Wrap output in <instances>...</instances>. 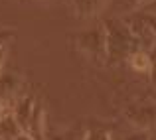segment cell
I'll list each match as a JSON object with an SVG mask.
<instances>
[{
	"label": "cell",
	"mask_w": 156,
	"mask_h": 140,
	"mask_svg": "<svg viewBox=\"0 0 156 140\" xmlns=\"http://www.w3.org/2000/svg\"><path fill=\"white\" fill-rule=\"evenodd\" d=\"M121 140H150V134L148 132H130L126 136H122Z\"/></svg>",
	"instance_id": "8"
},
{
	"label": "cell",
	"mask_w": 156,
	"mask_h": 140,
	"mask_svg": "<svg viewBox=\"0 0 156 140\" xmlns=\"http://www.w3.org/2000/svg\"><path fill=\"white\" fill-rule=\"evenodd\" d=\"M150 140H156V134H154V136H150Z\"/></svg>",
	"instance_id": "11"
},
{
	"label": "cell",
	"mask_w": 156,
	"mask_h": 140,
	"mask_svg": "<svg viewBox=\"0 0 156 140\" xmlns=\"http://www.w3.org/2000/svg\"><path fill=\"white\" fill-rule=\"evenodd\" d=\"M14 140H34V138H32V136H30V134H26V132H22V134H18V136H16Z\"/></svg>",
	"instance_id": "10"
},
{
	"label": "cell",
	"mask_w": 156,
	"mask_h": 140,
	"mask_svg": "<svg viewBox=\"0 0 156 140\" xmlns=\"http://www.w3.org/2000/svg\"><path fill=\"white\" fill-rule=\"evenodd\" d=\"M85 140H113V138H111V134L105 132V130H91V132H87Z\"/></svg>",
	"instance_id": "7"
},
{
	"label": "cell",
	"mask_w": 156,
	"mask_h": 140,
	"mask_svg": "<svg viewBox=\"0 0 156 140\" xmlns=\"http://www.w3.org/2000/svg\"><path fill=\"white\" fill-rule=\"evenodd\" d=\"M129 59H130V65H133L136 71H150V67H152V63H150V55L144 53V51H134Z\"/></svg>",
	"instance_id": "6"
},
{
	"label": "cell",
	"mask_w": 156,
	"mask_h": 140,
	"mask_svg": "<svg viewBox=\"0 0 156 140\" xmlns=\"http://www.w3.org/2000/svg\"><path fill=\"white\" fill-rule=\"evenodd\" d=\"M79 44H81V49L91 55L99 57V55H105V30H89V32H83L79 34Z\"/></svg>",
	"instance_id": "2"
},
{
	"label": "cell",
	"mask_w": 156,
	"mask_h": 140,
	"mask_svg": "<svg viewBox=\"0 0 156 140\" xmlns=\"http://www.w3.org/2000/svg\"><path fill=\"white\" fill-rule=\"evenodd\" d=\"M103 30H105V51L111 59H125V57H130L134 51H138V46L126 24L107 22Z\"/></svg>",
	"instance_id": "1"
},
{
	"label": "cell",
	"mask_w": 156,
	"mask_h": 140,
	"mask_svg": "<svg viewBox=\"0 0 156 140\" xmlns=\"http://www.w3.org/2000/svg\"><path fill=\"white\" fill-rule=\"evenodd\" d=\"M150 2H152V0H129V4L133 8H146Z\"/></svg>",
	"instance_id": "9"
},
{
	"label": "cell",
	"mask_w": 156,
	"mask_h": 140,
	"mask_svg": "<svg viewBox=\"0 0 156 140\" xmlns=\"http://www.w3.org/2000/svg\"><path fill=\"white\" fill-rule=\"evenodd\" d=\"M34 99L32 97H24L18 101V105H16V109L12 110V117H14V121L18 122V126L22 128V132H26L28 130V124H30V118H32V113H34Z\"/></svg>",
	"instance_id": "3"
},
{
	"label": "cell",
	"mask_w": 156,
	"mask_h": 140,
	"mask_svg": "<svg viewBox=\"0 0 156 140\" xmlns=\"http://www.w3.org/2000/svg\"><path fill=\"white\" fill-rule=\"evenodd\" d=\"M0 114H2V113H0Z\"/></svg>",
	"instance_id": "12"
},
{
	"label": "cell",
	"mask_w": 156,
	"mask_h": 140,
	"mask_svg": "<svg viewBox=\"0 0 156 140\" xmlns=\"http://www.w3.org/2000/svg\"><path fill=\"white\" fill-rule=\"evenodd\" d=\"M18 134H22V128L14 121L12 113L10 114H0V138L2 140H14Z\"/></svg>",
	"instance_id": "5"
},
{
	"label": "cell",
	"mask_w": 156,
	"mask_h": 140,
	"mask_svg": "<svg viewBox=\"0 0 156 140\" xmlns=\"http://www.w3.org/2000/svg\"><path fill=\"white\" fill-rule=\"evenodd\" d=\"M107 2H109V0H71L75 14L83 16V18L99 14V12L107 6Z\"/></svg>",
	"instance_id": "4"
}]
</instances>
